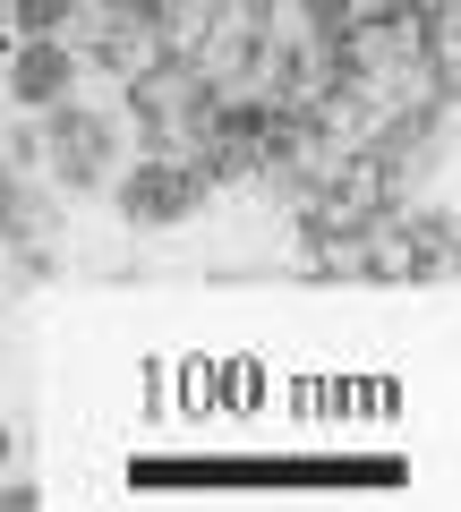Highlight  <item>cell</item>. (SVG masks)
Wrapping results in <instances>:
<instances>
[{
	"label": "cell",
	"mask_w": 461,
	"mask_h": 512,
	"mask_svg": "<svg viewBox=\"0 0 461 512\" xmlns=\"http://www.w3.org/2000/svg\"><path fill=\"white\" fill-rule=\"evenodd\" d=\"M205 197H214L205 171L188 163V154H171V146H163V154H137V163L111 180V205H120L129 231H171V222H188Z\"/></svg>",
	"instance_id": "obj_1"
},
{
	"label": "cell",
	"mask_w": 461,
	"mask_h": 512,
	"mask_svg": "<svg viewBox=\"0 0 461 512\" xmlns=\"http://www.w3.org/2000/svg\"><path fill=\"white\" fill-rule=\"evenodd\" d=\"M43 154H52L60 188H103L111 171H120V120H103V111H86L77 94H60L52 120H43Z\"/></svg>",
	"instance_id": "obj_2"
},
{
	"label": "cell",
	"mask_w": 461,
	"mask_h": 512,
	"mask_svg": "<svg viewBox=\"0 0 461 512\" xmlns=\"http://www.w3.org/2000/svg\"><path fill=\"white\" fill-rule=\"evenodd\" d=\"M77 69H86V60L69 52V35H9V69H0V86H9L18 111H52L60 94H77Z\"/></svg>",
	"instance_id": "obj_3"
},
{
	"label": "cell",
	"mask_w": 461,
	"mask_h": 512,
	"mask_svg": "<svg viewBox=\"0 0 461 512\" xmlns=\"http://www.w3.org/2000/svg\"><path fill=\"white\" fill-rule=\"evenodd\" d=\"M86 9V0H0V18H9V35H69V18Z\"/></svg>",
	"instance_id": "obj_4"
},
{
	"label": "cell",
	"mask_w": 461,
	"mask_h": 512,
	"mask_svg": "<svg viewBox=\"0 0 461 512\" xmlns=\"http://www.w3.org/2000/svg\"><path fill=\"white\" fill-rule=\"evenodd\" d=\"M18 197H26V171L0 154V231H9V214H18Z\"/></svg>",
	"instance_id": "obj_5"
},
{
	"label": "cell",
	"mask_w": 461,
	"mask_h": 512,
	"mask_svg": "<svg viewBox=\"0 0 461 512\" xmlns=\"http://www.w3.org/2000/svg\"><path fill=\"white\" fill-rule=\"evenodd\" d=\"M43 495H35V478H0V512H35Z\"/></svg>",
	"instance_id": "obj_6"
},
{
	"label": "cell",
	"mask_w": 461,
	"mask_h": 512,
	"mask_svg": "<svg viewBox=\"0 0 461 512\" xmlns=\"http://www.w3.org/2000/svg\"><path fill=\"white\" fill-rule=\"evenodd\" d=\"M9 461H18V436H9V427H0V470H9Z\"/></svg>",
	"instance_id": "obj_7"
}]
</instances>
